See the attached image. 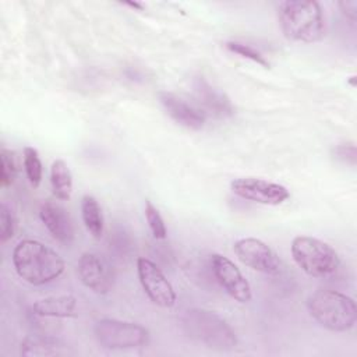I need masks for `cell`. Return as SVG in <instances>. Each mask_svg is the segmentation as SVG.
<instances>
[{
    "mask_svg": "<svg viewBox=\"0 0 357 357\" xmlns=\"http://www.w3.org/2000/svg\"><path fill=\"white\" fill-rule=\"evenodd\" d=\"M211 266L216 280L230 297L243 304L251 300L252 293L250 283L229 258L220 254H213L211 257Z\"/></svg>",
    "mask_w": 357,
    "mask_h": 357,
    "instance_id": "11",
    "label": "cell"
},
{
    "mask_svg": "<svg viewBox=\"0 0 357 357\" xmlns=\"http://www.w3.org/2000/svg\"><path fill=\"white\" fill-rule=\"evenodd\" d=\"M278 17L282 32L290 40L314 43L325 36V18L318 1H282L278 8Z\"/></svg>",
    "mask_w": 357,
    "mask_h": 357,
    "instance_id": "2",
    "label": "cell"
},
{
    "mask_svg": "<svg viewBox=\"0 0 357 357\" xmlns=\"http://www.w3.org/2000/svg\"><path fill=\"white\" fill-rule=\"evenodd\" d=\"M50 184L56 198L68 199L73 192V176L67 163L57 159L50 166Z\"/></svg>",
    "mask_w": 357,
    "mask_h": 357,
    "instance_id": "16",
    "label": "cell"
},
{
    "mask_svg": "<svg viewBox=\"0 0 357 357\" xmlns=\"http://www.w3.org/2000/svg\"><path fill=\"white\" fill-rule=\"evenodd\" d=\"M291 257L297 266L312 278H329L340 265L337 252L328 243L308 236L293 238Z\"/></svg>",
    "mask_w": 357,
    "mask_h": 357,
    "instance_id": "5",
    "label": "cell"
},
{
    "mask_svg": "<svg viewBox=\"0 0 357 357\" xmlns=\"http://www.w3.org/2000/svg\"><path fill=\"white\" fill-rule=\"evenodd\" d=\"M307 307L310 315L321 326L333 332H346L351 329L357 319L354 300L336 290H315L308 297Z\"/></svg>",
    "mask_w": 357,
    "mask_h": 357,
    "instance_id": "4",
    "label": "cell"
},
{
    "mask_svg": "<svg viewBox=\"0 0 357 357\" xmlns=\"http://www.w3.org/2000/svg\"><path fill=\"white\" fill-rule=\"evenodd\" d=\"M77 298L71 294L50 296L33 303L32 311L39 317L68 318L75 315Z\"/></svg>",
    "mask_w": 357,
    "mask_h": 357,
    "instance_id": "15",
    "label": "cell"
},
{
    "mask_svg": "<svg viewBox=\"0 0 357 357\" xmlns=\"http://www.w3.org/2000/svg\"><path fill=\"white\" fill-rule=\"evenodd\" d=\"M24 167L29 183L38 187L42 181V162L38 151L32 146L24 148Z\"/></svg>",
    "mask_w": 357,
    "mask_h": 357,
    "instance_id": "19",
    "label": "cell"
},
{
    "mask_svg": "<svg viewBox=\"0 0 357 357\" xmlns=\"http://www.w3.org/2000/svg\"><path fill=\"white\" fill-rule=\"evenodd\" d=\"M226 47L233 52V53H237L245 59H250L252 61H255L257 64H261L262 67L268 68L269 67V63L266 61V59L257 50L254 49L252 46L250 45H245V43H240V42H227L226 43Z\"/></svg>",
    "mask_w": 357,
    "mask_h": 357,
    "instance_id": "22",
    "label": "cell"
},
{
    "mask_svg": "<svg viewBox=\"0 0 357 357\" xmlns=\"http://www.w3.org/2000/svg\"><path fill=\"white\" fill-rule=\"evenodd\" d=\"M98 343L106 349H137L146 344L148 331L135 322L120 321L113 318H103L95 324L93 328Z\"/></svg>",
    "mask_w": 357,
    "mask_h": 357,
    "instance_id": "6",
    "label": "cell"
},
{
    "mask_svg": "<svg viewBox=\"0 0 357 357\" xmlns=\"http://www.w3.org/2000/svg\"><path fill=\"white\" fill-rule=\"evenodd\" d=\"M126 4H127V6H131V7H134V8H139V10L142 8V6H141L139 3H126Z\"/></svg>",
    "mask_w": 357,
    "mask_h": 357,
    "instance_id": "26",
    "label": "cell"
},
{
    "mask_svg": "<svg viewBox=\"0 0 357 357\" xmlns=\"http://www.w3.org/2000/svg\"><path fill=\"white\" fill-rule=\"evenodd\" d=\"M180 326L190 339L218 351L233 350L237 344L231 326L222 317L208 310H185L180 317Z\"/></svg>",
    "mask_w": 357,
    "mask_h": 357,
    "instance_id": "3",
    "label": "cell"
},
{
    "mask_svg": "<svg viewBox=\"0 0 357 357\" xmlns=\"http://www.w3.org/2000/svg\"><path fill=\"white\" fill-rule=\"evenodd\" d=\"M194 91L201 105L208 109L213 116L229 117L234 113V107L230 99L223 92L213 88L202 77H197L194 79Z\"/></svg>",
    "mask_w": 357,
    "mask_h": 357,
    "instance_id": "14",
    "label": "cell"
},
{
    "mask_svg": "<svg viewBox=\"0 0 357 357\" xmlns=\"http://www.w3.org/2000/svg\"><path fill=\"white\" fill-rule=\"evenodd\" d=\"M137 272L145 294L153 304L165 308L176 304V293L156 264L141 257L137 261Z\"/></svg>",
    "mask_w": 357,
    "mask_h": 357,
    "instance_id": "9",
    "label": "cell"
},
{
    "mask_svg": "<svg viewBox=\"0 0 357 357\" xmlns=\"http://www.w3.org/2000/svg\"><path fill=\"white\" fill-rule=\"evenodd\" d=\"M13 265L18 276L33 286L53 282L66 268L54 250L36 240H22L14 247Z\"/></svg>",
    "mask_w": 357,
    "mask_h": 357,
    "instance_id": "1",
    "label": "cell"
},
{
    "mask_svg": "<svg viewBox=\"0 0 357 357\" xmlns=\"http://www.w3.org/2000/svg\"><path fill=\"white\" fill-rule=\"evenodd\" d=\"M333 158L349 165H356V146L353 144H342L333 149Z\"/></svg>",
    "mask_w": 357,
    "mask_h": 357,
    "instance_id": "24",
    "label": "cell"
},
{
    "mask_svg": "<svg viewBox=\"0 0 357 357\" xmlns=\"http://www.w3.org/2000/svg\"><path fill=\"white\" fill-rule=\"evenodd\" d=\"M14 218L10 209L3 204L0 206V240L1 243H6L10 240L14 234Z\"/></svg>",
    "mask_w": 357,
    "mask_h": 357,
    "instance_id": "23",
    "label": "cell"
},
{
    "mask_svg": "<svg viewBox=\"0 0 357 357\" xmlns=\"http://www.w3.org/2000/svg\"><path fill=\"white\" fill-rule=\"evenodd\" d=\"M64 353L63 344L49 337L28 336L21 343V354L24 356H59Z\"/></svg>",
    "mask_w": 357,
    "mask_h": 357,
    "instance_id": "18",
    "label": "cell"
},
{
    "mask_svg": "<svg viewBox=\"0 0 357 357\" xmlns=\"http://www.w3.org/2000/svg\"><path fill=\"white\" fill-rule=\"evenodd\" d=\"M339 7L340 10L343 11V14L354 21L357 18V1L356 0H343V1H339Z\"/></svg>",
    "mask_w": 357,
    "mask_h": 357,
    "instance_id": "25",
    "label": "cell"
},
{
    "mask_svg": "<svg viewBox=\"0 0 357 357\" xmlns=\"http://www.w3.org/2000/svg\"><path fill=\"white\" fill-rule=\"evenodd\" d=\"M233 250L237 258L254 271L266 275H278L282 269V262L276 252L258 238L248 237L237 240Z\"/></svg>",
    "mask_w": 357,
    "mask_h": 357,
    "instance_id": "7",
    "label": "cell"
},
{
    "mask_svg": "<svg viewBox=\"0 0 357 357\" xmlns=\"http://www.w3.org/2000/svg\"><path fill=\"white\" fill-rule=\"evenodd\" d=\"M77 272L81 282L98 294H106L113 287V269L109 262L96 252L81 254L77 264Z\"/></svg>",
    "mask_w": 357,
    "mask_h": 357,
    "instance_id": "10",
    "label": "cell"
},
{
    "mask_svg": "<svg viewBox=\"0 0 357 357\" xmlns=\"http://www.w3.org/2000/svg\"><path fill=\"white\" fill-rule=\"evenodd\" d=\"M39 216L49 233L61 244H71L74 240V227L70 215L66 209L52 201H46L40 205Z\"/></svg>",
    "mask_w": 357,
    "mask_h": 357,
    "instance_id": "12",
    "label": "cell"
},
{
    "mask_svg": "<svg viewBox=\"0 0 357 357\" xmlns=\"http://www.w3.org/2000/svg\"><path fill=\"white\" fill-rule=\"evenodd\" d=\"M17 174V167L14 163L13 153L6 148L0 151V181L1 187H8L13 184Z\"/></svg>",
    "mask_w": 357,
    "mask_h": 357,
    "instance_id": "21",
    "label": "cell"
},
{
    "mask_svg": "<svg viewBox=\"0 0 357 357\" xmlns=\"http://www.w3.org/2000/svg\"><path fill=\"white\" fill-rule=\"evenodd\" d=\"M81 215L89 234L95 238H100L103 234L105 222L102 209L92 195H84L81 198Z\"/></svg>",
    "mask_w": 357,
    "mask_h": 357,
    "instance_id": "17",
    "label": "cell"
},
{
    "mask_svg": "<svg viewBox=\"0 0 357 357\" xmlns=\"http://www.w3.org/2000/svg\"><path fill=\"white\" fill-rule=\"evenodd\" d=\"M145 218H146L148 226H149L153 237L155 238H160V240L165 238L166 234H167L165 222H163L159 211L156 209V206L152 205L151 201L145 202Z\"/></svg>",
    "mask_w": 357,
    "mask_h": 357,
    "instance_id": "20",
    "label": "cell"
},
{
    "mask_svg": "<svg viewBox=\"0 0 357 357\" xmlns=\"http://www.w3.org/2000/svg\"><path fill=\"white\" fill-rule=\"evenodd\" d=\"M230 187L237 197L264 205H279L290 197L284 185L255 177L236 178L231 181Z\"/></svg>",
    "mask_w": 357,
    "mask_h": 357,
    "instance_id": "8",
    "label": "cell"
},
{
    "mask_svg": "<svg viewBox=\"0 0 357 357\" xmlns=\"http://www.w3.org/2000/svg\"><path fill=\"white\" fill-rule=\"evenodd\" d=\"M159 100L166 113L180 126L190 130H201L205 124V116L198 109L183 100L172 92H160Z\"/></svg>",
    "mask_w": 357,
    "mask_h": 357,
    "instance_id": "13",
    "label": "cell"
}]
</instances>
